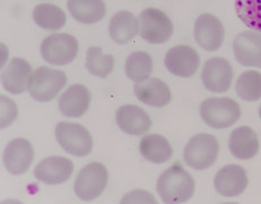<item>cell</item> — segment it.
I'll return each mask as SVG.
<instances>
[{
    "label": "cell",
    "mask_w": 261,
    "mask_h": 204,
    "mask_svg": "<svg viewBox=\"0 0 261 204\" xmlns=\"http://www.w3.org/2000/svg\"><path fill=\"white\" fill-rule=\"evenodd\" d=\"M196 183L180 162L166 169L159 177L156 190L166 204H179L189 201L195 193Z\"/></svg>",
    "instance_id": "1"
},
{
    "label": "cell",
    "mask_w": 261,
    "mask_h": 204,
    "mask_svg": "<svg viewBox=\"0 0 261 204\" xmlns=\"http://www.w3.org/2000/svg\"><path fill=\"white\" fill-rule=\"evenodd\" d=\"M203 123L212 128H228L241 117V108L231 98H210L199 108Z\"/></svg>",
    "instance_id": "2"
},
{
    "label": "cell",
    "mask_w": 261,
    "mask_h": 204,
    "mask_svg": "<svg viewBox=\"0 0 261 204\" xmlns=\"http://www.w3.org/2000/svg\"><path fill=\"white\" fill-rule=\"evenodd\" d=\"M67 84V76L62 71L49 67H39L32 73L28 91L34 100L50 102Z\"/></svg>",
    "instance_id": "3"
},
{
    "label": "cell",
    "mask_w": 261,
    "mask_h": 204,
    "mask_svg": "<svg viewBox=\"0 0 261 204\" xmlns=\"http://www.w3.org/2000/svg\"><path fill=\"white\" fill-rule=\"evenodd\" d=\"M219 145L212 134L200 133L192 136L186 145L184 158L188 166L196 170L211 168L218 158Z\"/></svg>",
    "instance_id": "4"
},
{
    "label": "cell",
    "mask_w": 261,
    "mask_h": 204,
    "mask_svg": "<svg viewBox=\"0 0 261 204\" xmlns=\"http://www.w3.org/2000/svg\"><path fill=\"white\" fill-rule=\"evenodd\" d=\"M109 182L107 167L100 162H92L77 175L74 191L82 201H94L106 190Z\"/></svg>",
    "instance_id": "5"
},
{
    "label": "cell",
    "mask_w": 261,
    "mask_h": 204,
    "mask_svg": "<svg viewBox=\"0 0 261 204\" xmlns=\"http://www.w3.org/2000/svg\"><path fill=\"white\" fill-rule=\"evenodd\" d=\"M139 34L150 44H162L173 34V23L164 12L156 8H146L140 13Z\"/></svg>",
    "instance_id": "6"
},
{
    "label": "cell",
    "mask_w": 261,
    "mask_h": 204,
    "mask_svg": "<svg viewBox=\"0 0 261 204\" xmlns=\"http://www.w3.org/2000/svg\"><path fill=\"white\" fill-rule=\"evenodd\" d=\"M57 142L67 153L75 156H86L93 150L91 133L76 123L61 122L56 126Z\"/></svg>",
    "instance_id": "7"
},
{
    "label": "cell",
    "mask_w": 261,
    "mask_h": 204,
    "mask_svg": "<svg viewBox=\"0 0 261 204\" xmlns=\"http://www.w3.org/2000/svg\"><path fill=\"white\" fill-rule=\"evenodd\" d=\"M78 54V41L68 33H54L41 43V55L50 65L64 66L74 61Z\"/></svg>",
    "instance_id": "8"
},
{
    "label": "cell",
    "mask_w": 261,
    "mask_h": 204,
    "mask_svg": "<svg viewBox=\"0 0 261 204\" xmlns=\"http://www.w3.org/2000/svg\"><path fill=\"white\" fill-rule=\"evenodd\" d=\"M233 68L225 58L216 57L208 59L202 67L201 81L207 91L224 93L232 85Z\"/></svg>",
    "instance_id": "9"
},
{
    "label": "cell",
    "mask_w": 261,
    "mask_h": 204,
    "mask_svg": "<svg viewBox=\"0 0 261 204\" xmlns=\"http://www.w3.org/2000/svg\"><path fill=\"white\" fill-rule=\"evenodd\" d=\"M195 40L203 50L216 51L225 39V29L215 15L201 14L195 22Z\"/></svg>",
    "instance_id": "10"
},
{
    "label": "cell",
    "mask_w": 261,
    "mask_h": 204,
    "mask_svg": "<svg viewBox=\"0 0 261 204\" xmlns=\"http://www.w3.org/2000/svg\"><path fill=\"white\" fill-rule=\"evenodd\" d=\"M164 64L171 74L181 78L194 76L200 66V57L189 46H176L166 52Z\"/></svg>",
    "instance_id": "11"
},
{
    "label": "cell",
    "mask_w": 261,
    "mask_h": 204,
    "mask_svg": "<svg viewBox=\"0 0 261 204\" xmlns=\"http://www.w3.org/2000/svg\"><path fill=\"white\" fill-rule=\"evenodd\" d=\"M33 159V145L25 139H15L10 141L3 154L5 168L14 176L25 174L32 165Z\"/></svg>",
    "instance_id": "12"
},
{
    "label": "cell",
    "mask_w": 261,
    "mask_h": 204,
    "mask_svg": "<svg viewBox=\"0 0 261 204\" xmlns=\"http://www.w3.org/2000/svg\"><path fill=\"white\" fill-rule=\"evenodd\" d=\"M74 168L72 161L65 156H48L35 167L34 176L45 185H60L69 180Z\"/></svg>",
    "instance_id": "13"
},
{
    "label": "cell",
    "mask_w": 261,
    "mask_h": 204,
    "mask_svg": "<svg viewBox=\"0 0 261 204\" xmlns=\"http://www.w3.org/2000/svg\"><path fill=\"white\" fill-rule=\"evenodd\" d=\"M247 171L239 165H227L218 170L214 179V187L218 194L225 197L241 195L248 186Z\"/></svg>",
    "instance_id": "14"
},
{
    "label": "cell",
    "mask_w": 261,
    "mask_h": 204,
    "mask_svg": "<svg viewBox=\"0 0 261 204\" xmlns=\"http://www.w3.org/2000/svg\"><path fill=\"white\" fill-rule=\"evenodd\" d=\"M233 52L239 64L261 68V33L244 31L233 41Z\"/></svg>",
    "instance_id": "15"
},
{
    "label": "cell",
    "mask_w": 261,
    "mask_h": 204,
    "mask_svg": "<svg viewBox=\"0 0 261 204\" xmlns=\"http://www.w3.org/2000/svg\"><path fill=\"white\" fill-rule=\"evenodd\" d=\"M118 127L123 133L133 136H142L152 127V120L144 109L134 104L120 107L116 114Z\"/></svg>",
    "instance_id": "16"
},
{
    "label": "cell",
    "mask_w": 261,
    "mask_h": 204,
    "mask_svg": "<svg viewBox=\"0 0 261 204\" xmlns=\"http://www.w3.org/2000/svg\"><path fill=\"white\" fill-rule=\"evenodd\" d=\"M32 73V66L29 61L15 57L2 72V84L9 93L22 94L29 87Z\"/></svg>",
    "instance_id": "17"
},
{
    "label": "cell",
    "mask_w": 261,
    "mask_h": 204,
    "mask_svg": "<svg viewBox=\"0 0 261 204\" xmlns=\"http://www.w3.org/2000/svg\"><path fill=\"white\" fill-rule=\"evenodd\" d=\"M91 92L83 84H74L59 98V110L66 117L80 118L87 112L91 104Z\"/></svg>",
    "instance_id": "18"
},
{
    "label": "cell",
    "mask_w": 261,
    "mask_h": 204,
    "mask_svg": "<svg viewBox=\"0 0 261 204\" xmlns=\"http://www.w3.org/2000/svg\"><path fill=\"white\" fill-rule=\"evenodd\" d=\"M135 96L140 102L150 107L162 108L168 106L172 100L170 87L159 78H147L134 86Z\"/></svg>",
    "instance_id": "19"
},
{
    "label": "cell",
    "mask_w": 261,
    "mask_h": 204,
    "mask_svg": "<svg viewBox=\"0 0 261 204\" xmlns=\"http://www.w3.org/2000/svg\"><path fill=\"white\" fill-rule=\"evenodd\" d=\"M228 149L239 160H250L259 152V139L257 133L249 126H241L229 135Z\"/></svg>",
    "instance_id": "20"
},
{
    "label": "cell",
    "mask_w": 261,
    "mask_h": 204,
    "mask_svg": "<svg viewBox=\"0 0 261 204\" xmlns=\"http://www.w3.org/2000/svg\"><path fill=\"white\" fill-rule=\"evenodd\" d=\"M139 30V20L132 12L121 10L112 16L109 24V33L117 44L123 46L135 39Z\"/></svg>",
    "instance_id": "21"
},
{
    "label": "cell",
    "mask_w": 261,
    "mask_h": 204,
    "mask_svg": "<svg viewBox=\"0 0 261 204\" xmlns=\"http://www.w3.org/2000/svg\"><path fill=\"white\" fill-rule=\"evenodd\" d=\"M67 7L72 18L86 25L98 23L107 14L103 0H68Z\"/></svg>",
    "instance_id": "22"
},
{
    "label": "cell",
    "mask_w": 261,
    "mask_h": 204,
    "mask_svg": "<svg viewBox=\"0 0 261 204\" xmlns=\"http://www.w3.org/2000/svg\"><path fill=\"white\" fill-rule=\"evenodd\" d=\"M140 154L149 162L161 165L169 161L173 155V148L164 136L160 134L146 135L140 140Z\"/></svg>",
    "instance_id": "23"
},
{
    "label": "cell",
    "mask_w": 261,
    "mask_h": 204,
    "mask_svg": "<svg viewBox=\"0 0 261 204\" xmlns=\"http://www.w3.org/2000/svg\"><path fill=\"white\" fill-rule=\"evenodd\" d=\"M33 19L41 29L55 32L64 28L66 14L60 7L54 4H40L33 9Z\"/></svg>",
    "instance_id": "24"
},
{
    "label": "cell",
    "mask_w": 261,
    "mask_h": 204,
    "mask_svg": "<svg viewBox=\"0 0 261 204\" xmlns=\"http://www.w3.org/2000/svg\"><path fill=\"white\" fill-rule=\"evenodd\" d=\"M124 72L132 81L136 83L144 82L153 72V58L147 52L135 51L127 58Z\"/></svg>",
    "instance_id": "25"
},
{
    "label": "cell",
    "mask_w": 261,
    "mask_h": 204,
    "mask_svg": "<svg viewBox=\"0 0 261 204\" xmlns=\"http://www.w3.org/2000/svg\"><path fill=\"white\" fill-rule=\"evenodd\" d=\"M86 68L90 74L107 78L114 68V57L103 54L101 47H91L86 54Z\"/></svg>",
    "instance_id": "26"
},
{
    "label": "cell",
    "mask_w": 261,
    "mask_h": 204,
    "mask_svg": "<svg viewBox=\"0 0 261 204\" xmlns=\"http://www.w3.org/2000/svg\"><path fill=\"white\" fill-rule=\"evenodd\" d=\"M239 98L244 101H257L261 99V73L247 71L240 75L236 83Z\"/></svg>",
    "instance_id": "27"
},
{
    "label": "cell",
    "mask_w": 261,
    "mask_h": 204,
    "mask_svg": "<svg viewBox=\"0 0 261 204\" xmlns=\"http://www.w3.org/2000/svg\"><path fill=\"white\" fill-rule=\"evenodd\" d=\"M234 8L247 28L261 33V0H236Z\"/></svg>",
    "instance_id": "28"
},
{
    "label": "cell",
    "mask_w": 261,
    "mask_h": 204,
    "mask_svg": "<svg viewBox=\"0 0 261 204\" xmlns=\"http://www.w3.org/2000/svg\"><path fill=\"white\" fill-rule=\"evenodd\" d=\"M0 99H2V129H5L16 119L17 107L12 99L4 94Z\"/></svg>",
    "instance_id": "29"
},
{
    "label": "cell",
    "mask_w": 261,
    "mask_h": 204,
    "mask_svg": "<svg viewBox=\"0 0 261 204\" xmlns=\"http://www.w3.org/2000/svg\"><path fill=\"white\" fill-rule=\"evenodd\" d=\"M121 203H158L152 194L142 190H136L124 195Z\"/></svg>",
    "instance_id": "30"
},
{
    "label": "cell",
    "mask_w": 261,
    "mask_h": 204,
    "mask_svg": "<svg viewBox=\"0 0 261 204\" xmlns=\"http://www.w3.org/2000/svg\"><path fill=\"white\" fill-rule=\"evenodd\" d=\"M259 117L261 118V106H260V108H259Z\"/></svg>",
    "instance_id": "31"
}]
</instances>
